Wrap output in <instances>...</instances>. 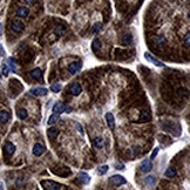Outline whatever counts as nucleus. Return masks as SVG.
Returning <instances> with one entry per match:
<instances>
[{
	"label": "nucleus",
	"instance_id": "obj_27",
	"mask_svg": "<svg viewBox=\"0 0 190 190\" xmlns=\"http://www.w3.org/2000/svg\"><path fill=\"white\" fill-rule=\"evenodd\" d=\"M61 88H62V86H61L60 83H54V85L50 86V91H52L53 93H59V92L61 91Z\"/></svg>",
	"mask_w": 190,
	"mask_h": 190
},
{
	"label": "nucleus",
	"instance_id": "obj_1",
	"mask_svg": "<svg viewBox=\"0 0 190 190\" xmlns=\"http://www.w3.org/2000/svg\"><path fill=\"white\" fill-rule=\"evenodd\" d=\"M41 186L45 188V190H61L63 187L56 182H53V181H42L41 182Z\"/></svg>",
	"mask_w": 190,
	"mask_h": 190
},
{
	"label": "nucleus",
	"instance_id": "obj_20",
	"mask_svg": "<svg viewBox=\"0 0 190 190\" xmlns=\"http://www.w3.org/2000/svg\"><path fill=\"white\" fill-rule=\"evenodd\" d=\"M151 120V115L148 113V112H142L140 119L137 120V122H147V121H150Z\"/></svg>",
	"mask_w": 190,
	"mask_h": 190
},
{
	"label": "nucleus",
	"instance_id": "obj_6",
	"mask_svg": "<svg viewBox=\"0 0 190 190\" xmlns=\"http://www.w3.org/2000/svg\"><path fill=\"white\" fill-rule=\"evenodd\" d=\"M31 94H33L34 96H45L48 94L47 88L44 87H37V88H32L31 89Z\"/></svg>",
	"mask_w": 190,
	"mask_h": 190
},
{
	"label": "nucleus",
	"instance_id": "obj_29",
	"mask_svg": "<svg viewBox=\"0 0 190 190\" xmlns=\"http://www.w3.org/2000/svg\"><path fill=\"white\" fill-rule=\"evenodd\" d=\"M108 169H109L108 166H102V167L99 168V174H100V175H104V174L108 171Z\"/></svg>",
	"mask_w": 190,
	"mask_h": 190
},
{
	"label": "nucleus",
	"instance_id": "obj_4",
	"mask_svg": "<svg viewBox=\"0 0 190 190\" xmlns=\"http://www.w3.org/2000/svg\"><path fill=\"white\" fill-rule=\"evenodd\" d=\"M68 110L69 109L66 108V104H63L61 102H56L54 104V107H53V114H55V115H60V114H62L65 112H68Z\"/></svg>",
	"mask_w": 190,
	"mask_h": 190
},
{
	"label": "nucleus",
	"instance_id": "obj_5",
	"mask_svg": "<svg viewBox=\"0 0 190 190\" xmlns=\"http://www.w3.org/2000/svg\"><path fill=\"white\" fill-rule=\"evenodd\" d=\"M144 58H145V59H147V60H148L149 62H151L153 65H155V66H157V67H161V68L166 67L163 62H161L160 60L155 59V58H154V56H153V55L150 54V53H147V52H145V53H144Z\"/></svg>",
	"mask_w": 190,
	"mask_h": 190
},
{
	"label": "nucleus",
	"instance_id": "obj_36",
	"mask_svg": "<svg viewBox=\"0 0 190 190\" xmlns=\"http://www.w3.org/2000/svg\"><path fill=\"white\" fill-rule=\"evenodd\" d=\"M76 127H78V129H79V132L81 133V134H83V129H82V127L79 125V123H76Z\"/></svg>",
	"mask_w": 190,
	"mask_h": 190
},
{
	"label": "nucleus",
	"instance_id": "obj_22",
	"mask_svg": "<svg viewBox=\"0 0 190 190\" xmlns=\"http://www.w3.org/2000/svg\"><path fill=\"white\" fill-rule=\"evenodd\" d=\"M164 175H166V177H169V178L175 177V175H176V169H175V168H173V167H169V168L166 170Z\"/></svg>",
	"mask_w": 190,
	"mask_h": 190
},
{
	"label": "nucleus",
	"instance_id": "obj_2",
	"mask_svg": "<svg viewBox=\"0 0 190 190\" xmlns=\"http://www.w3.org/2000/svg\"><path fill=\"white\" fill-rule=\"evenodd\" d=\"M109 181H110V183L114 184L115 187H120V186H123V184L127 183V180H126L123 176H121V175H113V176L109 178Z\"/></svg>",
	"mask_w": 190,
	"mask_h": 190
},
{
	"label": "nucleus",
	"instance_id": "obj_30",
	"mask_svg": "<svg viewBox=\"0 0 190 190\" xmlns=\"http://www.w3.org/2000/svg\"><path fill=\"white\" fill-rule=\"evenodd\" d=\"M101 27H102V25H101L100 22H96L94 26H93V32H94V33H97V32L101 30Z\"/></svg>",
	"mask_w": 190,
	"mask_h": 190
},
{
	"label": "nucleus",
	"instance_id": "obj_39",
	"mask_svg": "<svg viewBox=\"0 0 190 190\" xmlns=\"http://www.w3.org/2000/svg\"><path fill=\"white\" fill-rule=\"evenodd\" d=\"M4 189V187H2V184H1V182H0V190Z\"/></svg>",
	"mask_w": 190,
	"mask_h": 190
},
{
	"label": "nucleus",
	"instance_id": "obj_7",
	"mask_svg": "<svg viewBox=\"0 0 190 190\" xmlns=\"http://www.w3.org/2000/svg\"><path fill=\"white\" fill-rule=\"evenodd\" d=\"M80 71H81V63L78 62V61L72 62V63L68 66V72H69L71 74H76V73L80 72Z\"/></svg>",
	"mask_w": 190,
	"mask_h": 190
},
{
	"label": "nucleus",
	"instance_id": "obj_28",
	"mask_svg": "<svg viewBox=\"0 0 190 190\" xmlns=\"http://www.w3.org/2000/svg\"><path fill=\"white\" fill-rule=\"evenodd\" d=\"M145 184L153 187V186L155 184V177H154V176H147V177H145Z\"/></svg>",
	"mask_w": 190,
	"mask_h": 190
},
{
	"label": "nucleus",
	"instance_id": "obj_37",
	"mask_svg": "<svg viewBox=\"0 0 190 190\" xmlns=\"http://www.w3.org/2000/svg\"><path fill=\"white\" fill-rule=\"evenodd\" d=\"M0 55H2V56L5 55V50H4V47L1 45H0Z\"/></svg>",
	"mask_w": 190,
	"mask_h": 190
},
{
	"label": "nucleus",
	"instance_id": "obj_23",
	"mask_svg": "<svg viewBox=\"0 0 190 190\" xmlns=\"http://www.w3.org/2000/svg\"><path fill=\"white\" fill-rule=\"evenodd\" d=\"M93 143H94V147L96 148V149H101V148H103V140H102L101 137H95Z\"/></svg>",
	"mask_w": 190,
	"mask_h": 190
},
{
	"label": "nucleus",
	"instance_id": "obj_32",
	"mask_svg": "<svg viewBox=\"0 0 190 190\" xmlns=\"http://www.w3.org/2000/svg\"><path fill=\"white\" fill-rule=\"evenodd\" d=\"M184 42H186V46L187 47H189V42H190V33L188 32L187 34H186V37H184Z\"/></svg>",
	"mask_w": 190,
	"mask_h": 190
},
{
	"label": "nucleus",
	"instance_id": "obj_14",
	"mask_svg": "<svg viewBox=\"0 0 190 190\" xmlns=\"http://www.w3.org/2000/svg\"><path fill=\"white\" fill-rule=\"evenodd\" d=\"M30 14V9L27 7H19L17 9V17L19 18H26Z\"/></svg>",
	"mask_w": 190,
	"mask_h": 190
},
{
	"label": "nucleus",
	"instance_id": "obj_40",
	"mask_svg": "<svg viewBox=\"0 0 190 190\" xmlns=\"http://www.w3.org/2000/svg\"><path fill=\"white\" fill-rule=\"evenodd\" d=\"M0 1H1V0H0Z\"/></svg>",
	"mask_w": 190,
	"mask_h": 190
},
{
	"label": "nucleus",
	"instance_id": "obj_31",
	"mask_svg": "<svg viewBox=\"0 0 190 190\" xmlns=\"http://www.w3.org/2000/svg\"><path fill=\"white\" fill-rule=\"evenodd\" d=\"M8 72H9V67H8L7 65H4V66H2V74H4L5 76H7V75H8Z\"/></svg>",
	"mask_w": 190,
	"mask_h": 190
},
{
	"label": "nucleus",
	"instance_id": "obj_3",
	"mask_svg": "<svg viewBox=\"0 0 190 190\" xmlns=\"http://www.w3.org/2000/svg\"><path fill=\"white\" fill-rule=\"evenodd\" d=\"M25 28V25L21 20H13L12 24H11V30L15 33H21Z\"/></svg>",
	"mask_w": 190,
	"mask_h": 190
},
{
	"label": "nucleus",
	"instance_id": "obj_25",
	"mask_svg": "<svg viewBox=\"0 0 190 190\" xmlns=\"http://www.w3.org/2000/svg\"><path fill=\"white\" fill-rule=\"evenodd\" d=\"M132 42H133V39H132V35L130 34H128V35H125L123 37V40H122V44L123 45H132Z\"/></svg>",
	"mask_w": 190,
	"mask_h": 190
},
{
	"label": "nucleus",
	"instance_id": "obj_17",
	"mask_svg": "<svg viewBox=\"0 0 190 190\" xmlns=\"http://www.w3.org/2000/svg\"><path fill=\"white\" fill-rule=\"evenodd\" d=\"M79 178H80V181H81L82 183H85V184H89V183H91V176H89L87 173H80V174H79Z\"/></svg>",
	"mask_w": 190,
	"mask_h": 190
},
{
	"label": "nucleus",
	"instance_id": "obj_9",
	"mask_svg": "<svg viewBox=\"0 0 190 190\" xmlns=\"http://www.w3.org/2000/svg\"><path fill=\"white\" fill-rule=\"evenodd\" d=\"M140 169H141V171H143V173L150 171V170L153 169V163H151V161H150V160H144V161H142V163H141V166H140Z\"/></svg>",
	"mask_w": 190,
	"mask_h": 190
},
{
	"label": "nucleus",
	"instance_id": "obj_19",
	"mask_svg": "<svg viewBox=\"0 0 190 190\" xmlns=\"http://www.w3.org/2000/svg\"><path fill=\"white\" fill-rule=\"evenodd\" d=\"M17 114H18V117H19L20 120H25V119L28 116V113H27V110H26L25 108H19V109L17 110Z\"/></svg>",
	"mask_w": 190,
	"mask_h": 190
},
{
	"label": "nucleus",
	"instance_id": "obj_11",
	"mask_svg": "<svg viewBox=\"0 0 190 190\" xmlns=\"http://www.w3.org/2000/svg\"><path fill=\"white\" fill-rule=\"evenodd\" d=\"M153 42L156 45V46H158L160 48H163L166 46V39L163 38V37H153Z\"/></svg>",
	"mask_w": 190,
	"mask_h": 190
},
{
	"label": "nucleus",
	"instance_id": "obj_33",
	"mask_svg": "<svg viewBox=\"0 0 190 190\" xmlns=\"http://www.w3.org/2000/svg\"><path fill=\"white\" fill-rule=\"evenodd\" d=\"M158 150H160V148H155V149L153 150V154H151V160H154V158L156 157V155L158 154Z\"/></svg>",
	"mask_w": 190,
	"mask_h": 190
},
{
	"label": "nucleus",
	"instance_id": "obj_15",
	"mask_svg": "<svg viewBox=\"0 0 190 190\" xmlns=\"http://www.w3.org/2000/svg\"><path fill=\"white\" fill-rule=\"evenodd\" d=\"M11 119V114L7 110H1L0 112V122L1 123H7Z\"/></svg>",
	"mask_w": 190,
	"mask_h": 190
},
{
	"label": "nucleus",
	"instance_id": "obj_12",
	"mask_svg": "<svg viewBox=\"0 0 190 190\" xmlns=\"http://www.w3.org/2000/svg\"><path fill=\"white\" fill-rule=\"evenodd\" d=\"M106 121H107V125L110 129H114L115 127V119H114V115L112 113H107L106 114Z\"/></svg>",
	"mask_w": 190,
	"mask_h": 190
},
{
	"label": "nucleus",
	"instance_id": "obj_18",
	"mask_svg": "<svg viewBox=\"0 0 190 190\" xmlns=\"http://www.w3.org/2000/svg\"><path fill=\"white\" fill-rule=\"evenodd\" d=\"M47 135L50 140H54V139H56V136L59 135V130H58L56 128H49L47 130Z\"/></svg>",
	"mask_w": 190,
	"mask_h": 190
},
{
	"label": "nucleus",
	"instance_id": "obj_8",
	"mask_svg": "<svg viewBox=\"0 0 190 190\" xmlns=\"http://www.w3.org/2000/svg\"><path fill=\"white\" fill-rule=\"evenodd\" d=\"M69 92H71L73 95H79L81 92H82V87H81L80 83L74 82V83H72V85L69 86Z\"/></svg>",
	"mask_w": 190,
	"mask_h": 190
},
{
	"label": "nucleus",
	"instance_id": "obj_16",
	"mask_svg": "<svg viewBox=\"0 0 190 190\" xmlns=\"http://www.w3.org/2000/svg\"><path fill=\"white\" fill-rule=\"evenodd\" d=\"M30 75H31L33 79H35V80H40L41 76H42V71H41L40 68H35V69H33V71L30 73Z\"/></svg>",
	"mask_w": 190,
	"mask_h": 190
},
{
	"label": "nucleus",
	"instance_id": "obj_24",
	"mask_svg": "<svg viewBox=\"0 0 190 190\" xmlns=\"http://www.w3.org/2000/svg\"><path fill=\"white\" fill-rule=\"evenodd\" d=\"M59 115H55V114H53L52 116H49V119H48V125L49 126H52V125H54V123H56L58 121H59Z\"/></svg>",
	"mask_w": 190,
	"mask_h": 190
},
{
	"label": "nucleus",
	"instance_id": "obj_10",
	"mask_svg": "<svg viewBox=\"0 0 190 190\" xmlns=\"http://www.w3.org/2000/svg\"><path fill=\"white\" fill-rule=\"evenodd\" d=\"M4 151H5V154H6L7 156H12V155L14 154V151H15L14 144L11 142H7L5 144V147H4Z\"/></svg>",
	"mask_w": 190,
	"mask_h": 190
},
{
	"label": "nucleus",
	"instance_id": "obj_34",
	"mask_svg": "<svg viewBox=\"0 0 190 190\" xmlns=\"http://www.w3.org/2000/svg\"><path fill=\"white\" fill-rule=\"evenodd\" d=\"M115 168H116V169H119V168H120V169H123V168H125V166H123V164H121V163H116V164H115Z\"/></svg>",
	"mask_w": 190,
	"mask_h": 190
},
{
	"label": "nucleus",
	"instance_id": "obj_13",
	"mask_svg": "<svg viewBox=\"0 0 190 190\" xmlns=\"http://www.w3.org/2000/svg\"><path fill=\"white\" fill-rule=\"evenodd\" d=\"M44 151H45V148L40 143H35L34 144V147H33V154L35 156H41L44 154Z\"/></svg>",
	"mask_w": 190,
	"mask_h": 190
},
{
	"label": "nucleus",
	"instance_id": "obj_26",
	"mask_svg": "<svg viewBox=\"0 0 190 190\" xmlns=\"http://www.w3.org/2000/svg\"><path fill=\"white\" fill-rule=\"evenodd\" d=\"M100 47H101V41H100V39L95 38L92 42V48H93V50H97Z\"/></svg>",
	"mask_w": 190,
	"mask_h": 190
},
{
	"label": "nucleus",
	"instance_id": "obj_21",
	"mask_svg": "<svg viewBox=\"0 0 190 190\" xmlns=\"http://www.w3.org/2000/svg\"><path fill=\"white\" fill-rule=\"evenodd\" d=\"M65 33H66V27H63V26H58V27L54 30V34H55L56 37H62Z\"/></svg>",
	"mask_w": 190,
	"mask_h": 190
},
{
	"label": "nucleus",
	"instance_id": "obj_38",
	"mask_svg": "<svg viewBox=\"0 0 190 190\" xmlns=\"http://www.w3.org/2000/svg\"><path fill=\"white\" fill-rule=\"evenodd\" d=\"M0 34H2V25L0 24Z\"/></svg>",
	"mask_w": 190,
	"mask_h": 190
},
{
	"label": "nucleus",
	"instance_id": "obj_35",
	"mask_svg": "<svg viewBox=\"0 0 190 190\" xmlns=\"http://www.w3.org/2000/svg\"><path fill=\"white\" fill-rule=\"evenodd\" d=\"M25 1H26L28 5H34V4L37 2V0H25Z\"/></svg>",
	"mask_w": 190,
	"mask_h": 190
}]
</instances>
